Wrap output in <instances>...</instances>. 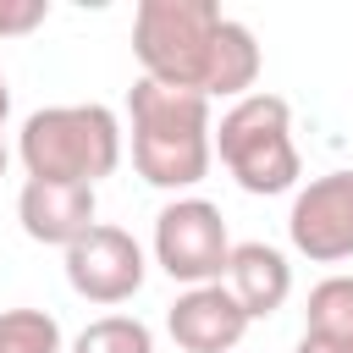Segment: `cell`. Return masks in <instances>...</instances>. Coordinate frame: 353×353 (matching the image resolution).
Instances as JSON below:
<instances>
[{"label": "cell", "instance_id": "7", "mask_svg": "<svg viewBox=\"0 0 353 353\" xmlns=\"http://www.w3.org/2000/svg\"><path fill=\"white\" fill-rule=\"evenodd\" d=\"M287 237L314 265L353 259V171H325L309 188H298L292 215H287Z\"/></svg>", "mask_w": 353, "mask_h": 353}, {"label": "cell", "instance_id": "3", "mask_svg": "<svg viewBox=\"0 0 353 353\" xmlns=\"http://www.w3.org/2000/svg\"><path fill=\"white\" fill-rule=\"evenodd\" d=\"M17 160L28 182L94 188L121 165V121L110 105H44L22 121Z\"/></svg>", "mask_w": 353, "mask_h": 353}, {"label": "cell", "instance_id": "1", "mask_svg": "<svg viewBox=\"0 0 353 353\" xmlns=\"http://www.w3.org/2000/svg\"><path fill=\"white\" fill-rule=\"evenodd\" d=\"M132 55L149 83L199 99H243L259 83V39L215 0H138Z\"/></svg>", "mask_w": 353, "mask_h": 353}, {"label": "cell", "instance_id": "12", "mask_svg": "<svg viewBox=\"0 0 353 353\" xmlns=\"http://www.w3.org/2000/svg\"><path fill=\"white\" fill-rule=\"evenodd\" d=\"M72 353H154V331L138 314H99L77 331Z\"/></svg>", "mask_w": 353, "mask_h": 353}, {"label": "cell", "instance_id": "14", "mask_svg": "<svg viewBox=\"0 0 353 353\" xmlns=\"http://www.w3.org/2000/svg\"><path fill=\"white\" fill-rule=\"evenodd\" d=\"M50 17V0H0V39H22Z\"/></svg>", "mask_w": 353, "mask_h": 353}, {"label": "cell", "instance_id": "6", "mask_svg": "<svg viewBox=\"0 0 353 353\" xmlns=\"http://www.w3.org/2000/svg\"><path fill=\"white\" fill-rule=\"evenodd\" d=\"M149 276V259L138 248L132 232L121 226H105L94 221L72 248H66V287L83 298V303H127Z\"/></svg>", "mask_w": 353, "mask_h": 353}, {"label": "cell", "instance_id": "4", "mask_svg": "<svg viewBox=\"0 0 353 353\" xmlns=\"http://www.w3.org/2000/svg\"><path fill=\"white\" fill-rule=\"evenodd\" d=\"M210 143H215L221 165L232 171V182L243 193L270 199V193L298 188V176H303V160H298V143H292V110H287L281 94L254 88V94L232 99L221 127L210 132Z\"/></svg>", "mask_w": 353, "mask_h": 353}, {"label": "cell", "instance_id": "2", "mask_svg": "<svg viewBox=\"0 0 353 353\" xmlns=\"http://www.w3.org/2000/svg\"><path fill=\"white\" fill-rule=\"evenodd\" d=\"M127 116H132V165L149 188L182 193L210 176V160H215L210 99L138 77L127 94Z\"/></svg>", "mask_w": 353, "mask_h": 353}, {"label": "cell", "instance_id": "8", "mask_svg": "<svg viewBox=\"0 0 353 353\" xmlns=\"http://www.w3.org/2000/svg\"><path fill=\"white\" fill-rule=\"evenodd\" d=\"M254 320L243 314V303L226 292V281H210V287H188L171 309H165V331L182 353H232L243 342Z\"/></svg>", "mask_w": 353, "mask_h": 353}, {"label": "cell", "instance_id": "15", "mask_svg": "<svg viewBox=\"0 0 353 353\" xmlns=\"http://www.w3.org/2000/svg\"><path fill=\"white\" fill-rule=\"evenodd\" d=\"M292 353H353V336H298V347Z\"/></svg>", "mask_w": 353, "mask_h": 353}, {"label": "cell", "instance_id": "16", "mask_svg": "<svg viewBox=\"0 0 353 353\" xmlns=\"http://www.w3.org/2000/svg\"><path fill=\"white\" fill-rule=\"evenodd\" d=\"M6 116H11V88H6V77H0V127H6Z\"/></svg>", "mask_w": 353, "mask_h": 353}, {"label": "cell", "instance_id": "9", "mask_svg": "<svg viewBox=\"0 0 353 353\" xmlns=\"http://www.w3.org/2000/svg\"><path fill=\"white\" fill-rule=\"evenodd\" d=\"M17 221L33 243L44 248H72L94 226V188L72 182H22L17 193Z\"/></svg>", "mask_w": 353, "mask_h": 353}, {"label": "cell", "instance_id": "5", "mask_svg": "<svg viewBox=\"0 0 353 353\" xmlns=\"http://www.w3.org/2000/svg\"><path fill=\"white\" fill-rule=\"evenodd\" d=\"M226 259H232V237H226V221L210 199H171L160 215H154V265L182 281V287H210L226 276Z\"/></svg>", "mask_w": 353, "mask_h": 353}, {"label": "cell", "instance_id": "10", "mask_svg": "<svg viewBox=\"0 0 353 353\" xmlns=\"http://www.w3.org/2000/svg\"><path fill=\"white\" fill-rule=\"evenodd\" d=\"M226 292L243 303L248 320H270L292 298V265L270 243H232L226 259Z\"/></svg>", "mask_w": 353, "mask_h": 353}, {"label": "cell", "instance_id": "13", "mask_svg": "<svg viewBox=\"0 0 353 353\" xmlns=\"http://www.w3.org/2000/svg\"><path fill=\"white\" fill-rule=\"evenodd\" d=\"M0 353H61V320L44 309H6L0 314Z\"/></svg>", "mask_w": 353, "mask_h": 353}, {"label": "cell", "instance_id": "17", "mask_svg": "<svg viewBox=\"0 0 353 353\" xmlns=\"http://www.w3.org/2000/svg\"><path fill=\"white\" fill-rule=\"evenodd\" d=\"M6 160H11V154H6V138H0V176H6Z\"/></svg>", "mask_w": 353, "mask_h": 353}, {"label": "cell", "instance_id": "11", "mask_svg": "<svg viewBox=\"0 0 353 353\" xmlns=\"http://www.w3.org/2000/svg\"><path fill=\"white\" fill-rule=\"evenodd\" d=\"M303 331L309 336H353V276H325L309 287Z\"/></svg>", "mask_w": 353, "mask_h": 353}]
</instances>
